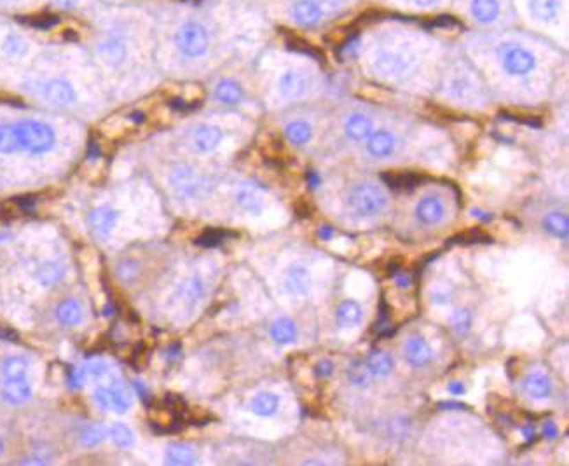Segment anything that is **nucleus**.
Segmentation results:
<instances>
[{
	"label": "nucleus",
	"mask_w": 569,
	"mask_h": 466,
	"mask_svg": "<svg viewBox=\"0 0 569 466\" xmlns=\"http://www.w3.org/2000/svg\"><path fill=\"white\" fill-rule=\"evenodd\" d=\"M14 133L18 138L19 151H25L28 154H46L56 144V135L53 128L46 122L35 121V119H23V121L14 122Z\"/></svg>",
	"instance_id": "obj_1"
},
{
	"label": "nucleus",
	"mask_w": 569,
	"mask_h": 466,
	"mask_svg": "<svg viewBox=\"0 0 569 466\" xmlns=\"http://www.w3.org/2000/svg\"><path fill=\"white\" fill-rule=\"evenodd\" d=\"M348 205L358 217H374L386 208L388 197L377 186L364 184L349 192Z\"/></svg>",
	"instance_id": "obj_2"
},
{
	"label": "nucleus",
	"mask_w": 569,
	"mask_h": 466,
	"mask_svg": "<svg viewBox=\"0 0 569 466\" xmlns=\"http://www.w3.org/2000/svg\"><path fill=\"white\" fill-rule=\"evenodd\" d=\"M175 42H177V47L182 54L189 58H199L208 49L210 37L203 25L189 21V23L179 28L177 35H175Z\"/></svg>",
	"instance_id": "obj_3"
},
{
	"label": "nucleus",
	"mask_w": 569,
	"mask_h": 466,
	"mask_svg": "<svg viewBox=\"0 0 569 466\" xmlns=\"http://www.w3.org/2000/svg\"><path fill=\"white\" fill-rule=\"evenodd\" d=\"M498 56H500L503 70L510 76H526L535 69L536 65L531 51L519 44H513V42H506L498 47Z\"/></svg>",
	"instance_id": "obj_4"
},
{
	"label": "nucleus",
	"mask_w": 569,
	"mask_h": 466,
	"mask_svg": "<svg viewBox=\"0 0 569 466\" xmlns=\"http://www.w3.org/2000/svg\"><path fill=\"white\" fill-rule=\"evenodd\" d=\"M32 91L54 107H69L77 98L74 86L65 79H47L34 82Z\"/></svg>",
	"instance_id": "obj_5"
},
{
	"label": "nucleus",
	"mask_w": 569,
	"mask_h": 466,
	"mask_svg": "<svg viewBox=\"0 0 569 466\" xmlns=\"http://www.w3.org/2000/svg\"><path fill=\"white\" fill-rule=\"evenodd\" d=\"M170 180L180 197H199L206 190L205 180L190 166H177L171 171Z\"/></svg>",
	"instance_id": "obj_6"
},
{
	"label": "nucleus",
	"mask_w": 569,
	"mask_h": 466,
	"mask_svg": "<svg viewBox=\"0 0 569 466\" xmlns=\"http://www.w3.org/2000/svg\"><path fill=\"white\" fill-rule=\"evenodd\" d=\"M95 402L105 410L109 409L118 414H124L131 407V395L122 384L114 383L111 386L96 388Z\"/></svg>",
	"instance_id": "obj_7"
},
{
	"label": "nucleus",
	"mask_w": 569,
	"mask_h": 466,
	"mask_svg": "<svg viewBox=\"0 0 569 466\" xmlns=\"http://www.w3.org/2000/svg\"><path fill=\"white\" fill-rule=\"evenodd\" d=\"M414 58L410 54L381 51L374 58V69L383 77H400L412 67Z\"/></svg>",
	"instance_id": "obj_8"
},
{
	"label": "nucleus",
	"mask_w": 569,
	"mask_h": 466,
	"mask_svg": "<svg viewBox=\"0 0 569 466\" xmlns=\"http://www.w3.org/2000/svg\"><path fill=\"white\" fill-rule=\"evenodd\" d=\"M445 215V206L438 196H425L419 199V203L414 208V217L419 224L423 225H435L438 224Z\"/></svg>",
	"instance_id": "obj_9"
},
{
	"label": "nucleus",
	"mask_w": 569,
	"mask_h": 466,
	"mask_svg": "<svg viewBox=\"0 0 569 466\" xmlns=\"http://www.w3.org/2000/svg\"><path fill=\"white\" fill-rule=\"evenodd\" d=\"M311 87V79L308 74L299 72V70H289L284 72L280 79V93L287 100H299L302 98Z\"/></svg>",
	"instance_id": "obj_10"
},
{
	"label": "nucleus",
	"mask_w": 569,
	"mask_h": 466,
	"mask_svg": "<svg viewBox=\"0 0 569 466\" xmlns=\"http://www.w3.org/2000/svg\"><path fill=\"white\" fill-rule=\"evenodd\" d=\"M2 398L9 406H23L32 398V386L27 377L2 381Z\"/></svg>",
	"instance_id": "obj_11"
},
{
	"label": "nucleus",
	"mask_w": 569,
	"mask_h": 466,
	"mask_svg": "<svg viewBox=\"0 0 569 466\" xmlns=\"http://www.w3.org/2000/svg\"><path fill=\"white\" fill-rule=\"evenodd\" d=\"M322 9L316 5L315 0H297L292 5V18L300 27H315L323 18Z\"/></svg>",
	"instance_id": "obj_12"
},
{
	"label": "nucleus",
	"mask_w": 569,
	"mask_h": 466,
	"mask_svg": "<svg viewBox=\"0 0 569 466\" xmlns=\"http://www.w3.org/2000/svg\"><path fill=\"white\" fill-rule=\"evenodd\" d=\"M403 357L409 362L412 367H425L429 360H432V349H429L428 342L419 335H414L405 342L403 348Z\"/></svg>",
	"instance_id": "obj_13"
},
{
	"label": "nucleus",
	"mask_w": 569,
	"mask_h": 466,
	"mask_svg": "<svg viewBox=\"0 0 569 466\" xmlns=\"http://www.w3.org/2000/svg\"><path fill=\"white\" fill-rule=\"evenodd\" d=\"M284 288L292 296H306L311 288V274L302 265H292L284 274Z\"/></svg>",
	"instance_id": "obj_14"
},
{
	"label": "nucleus",
	"mask_w": 569,
	"mask_h": 466,
	"mask_svg": "<svg viewBox=\"0 0 569 466\" xmlns=\"http://www.w3.org/2000/svg\"><path fill=\"white\" fill-rule=\"evenodd\" d=\"M98 53L107 63L112 65V67H118V65H121L126 60L128 49H126V44L119 37H107L100 44Z\"/></svg>",
	"instance_id": "obj_15"
},
{
	"label": "nucleus",
	"mask_w": 569,
	"mask_h": 466,
	"mask_svg": "<svg viewBox=\"0 0 569 466\" xmlns=\"http://www.w3.org/2000/svg\"><path fill=\"white\" fill-rule=\"evenodd\" d=\"M89 222H91V228L96 234L102 236V238H107V236L112 232V229L115 228L118 213L112 208H109V206H102V208H96L95 212L91 213Z\"/></svg>",
	"instance_id": "obj_16"
},
{
	"label": "nucleus",
	"mask_w": 569,
	"mask_h": 466,
	"mask_svg": "<svg viewBox=\"0 0 569 466\" xmlns=\"http://www.w3.org/2000/svg\"><path fill=\"white\" fill-rule=\"evenodd\" d=\"M367 148L372 155L376 157H388L395 152L397 140L390 131H377L372 133L367 140Z\"/></svg>",
	"instance_id": "obj_17"
},
{
	"label": "nucleus",
	"mask_w": 569,
	"mask_h": 466,
	"mask_svg": "<svg viewBox=\"0 0 569 466\" xmlns=\"http://www.w3.org/2000/svg\"><path fill=\"white\" fill-rule=\"evenodd\" d=\"M222 140V131L215 126H199L196 131H194V147L198 148L199 152H212L213 148H216V145L221 144Z\"/></svg>",
	"instance_id": "obj_18"
},
{
	"label": "nucleus",
	"mask_w": 569,
	"mask_h": 466,
	"mask_svg": "<svg viewBox=\"0 0 569 466\" xmlns=\"http://www.w3.org/2000/svg\"><path fill=\"white\" fill-rule=\"evenodd\" d=\"M344 131L351 140H367L372 135V121L364 114H353L346 121Z\"/></svg>",
	"instance_id": "obj_19"
},
{
	"label": "nucleus",
	"mask_w": 569,
	"mask_h": 466,
	"mask_svg": "<svg viewBox=\"0 0 569 466\" xmlns=\"http://www.w3.org/2000/svg\"><path fill=\"white\" fill-rule=\"evenodd\" d=\"M524 391L536 400L548 398L552 393V383L545 374H531L524 381Z\"/></svg>",
	"instance_id": "obj_20"
},
{
	"label": "nucleus",
	"mask_w": 569,
	"mask_h": 466,
	"mask_svg": "<svg viewBox=\"0 0 569 466\" xmlns=\"http://www.w3.org/2000/svg\"><path fill=\"white\" fill-rule=\"evenodd\" d=\"M203 296H205V285H203V281L196 276L183 281V283L180 285L179 290H177V299H179L180 302L187 304V306L196 304Z\"/></svg>",
	"instance_id": "obj_21"
},
{
	"label": "nucleus",
	"mask_w": 569,
	"mask_h": 466,
	"mask_svg": "<svg viewBox=\"0 0 569 466\" xmlns=\"http://www.w3.org/2000/svg\"><path fill=\"white\" fill-rule=\"evenodd\" d=\"M470 11L478 23H493L500 14L498 0H471Z\"/></svg>",
	"instance_id": "obj_22"
},
{
	"label": "nucleus",
	"mask_w": 569,
	"mask_h": 466,
	"mask_svg": "<svg viewBox=\"0 0 569 466\" xmlns=\"http://www.w3.org/2000/svg\"><path fill=\"white\" fill-rule=\"evenodd\" d=\"M361 320V307L355 300H344L337 307V323L342 329H353Z\"/></svg>",
	"instance_id": "obj_23"
},
{
	"label": "nucleus",
	"mask_w": 569,
	"mask_h": 466,
	"mask_svg": "<svg viewBox=\"0 0 569 466\" xmlns=\"http://www.w3.org/2000/svg\"><path fill=\"white\" fill-rule=\"evenodd\" d=\"M196 461H198V456H196L194 449L189 447V445H183V443H175L166 451L168 465L190 466L196 465Z\"/></svg>",
	"instance_id": "obj_24"
},
{
	"label": "nucleus",
	"mask_w": 569,
	"mask_h": 466,
	"mask_svg": "<svg viewBox=\"0 0 569 466\" xmlns=\"http://www.w3.org/2000/svg\"><path fill=\"white\" fill-rule=\"evenodd\" d=\"M278 406H280V398L274 393H258L257 397H254V400L250 402L252 412L257 414V416L262 417H269L273 414H276Z\"/></svg>",
	"instance_id": "obj_25"
},
{
	"label": "nucleus",
	"mask_w": 569,
	"mask_h": 466,
	"mask_svg": "<svg viewBox=\"0 0 569 466\" xmlns=\"http://www.w3.org/2000/svg\"><path fill=\"white\" fill-rule=\"evenodd\" d=\"M297 329L293 325L292 320L289 318H280L273 323L271 326V337H273L274 342L278 344H290V342L295 341Z\"/></svg>",
	"instance_id": "obj_26"
},
{
	"label": "nucleus",
	"mask_w": 569,
	"mask_h": 466,
	"mask_svg": "<svg viewBox=\"0 0 569 466\" xmlns=\"http://www.w3.org/2000/svg\"><path fill=\"white\" fill-rule=\"evenodd\" d=\"M529 11H531L533 18L548 23V21L557 18L559 2L557 0H531L529 2Z\"/></svg>",
	"instance_id": "obj_27"
},
{
	"label": "nucleus",
	"mask_w": 569,
	"mask_h": 466,
	"mask_svg": "<svg viewBox=\"0 0 569 466\" xmlns=\"http://www.w3.org/2000/svg\"><path fill=\"white\" fill-rule=\"evenodd\" d=\"M367 368L372 375L377 377H386L391 370H393V360L390 355L383 351L370 353V357L367 358Z\"/></svg>",
	"instance_id": "obj_28"
},
{
	"label": "nucleus",
	"mask_w": 569,
	"mask_h": 466,
	"mask_svg": "<svg viewBox=\"0 0 569 466\" xmlns=\"http://www.w3.org/2000/svg\"><path fill=\"white\" fill-rule=\"evenodd\" d=\"M2 381L27 377L28 362L21 357H9L2 362Z\"/></svg>",
	"instance_id": "obj_29"
},
{
	"label": "nucleus",
	"mask_w": 569,
	"mask_h": 466,
	"mask_svg": "<svg viewBox=\"0 0 569 466\" xmlns=\"http://www.w3.org/2000/svg\"><path fill=\"white\" fill-rule=\"evenodd\" d=\"M56 316L63 325H77L82 320V307L77 300H65L58 306Z\"/></svg>",
	"instance_id": "obj_30"
},
{
	"label": "nucleus",
	"mask_w": 569,
	"mask_h": 466,
	"mask_svg": "<svg viewBox=\"0 0 569 466\" xmlns=\"http://www.w3.org/2000/svg\"><path fill=\"white\" fill-rule=\"evenodd\" d=\"M215 96L219 102L225 103V105H234V103H238L239 100H241L243 91H241V87H239L238 82L225 79L216 86Z\"/></svg>",
	"instance_id": "obj_31"
},
{
	"label": "nucleus",
	"mask_w": 569,
	"mask_h": 466,
	"mask_svg": "<svg viewBox=\"0 0 569 466\" xmlns=\"http://www.w3.org/2000/svg\"><path fill=\"white\" fill-rule=\"evenodd\" d=\"M543 228L550 232L552 236H555V238L566 239L569 232V220L562 213H550L543 220Z\"/></svg>",
	"instance_id": "obj_32"
},
{
	"label": "nucleus",
	"mask_w": 569,
	"mask_h": 466,
	"mask_svg": "<svg viewBox=\"0 0 569 466\" xmlns=\"http://www.w3.org/2000/svg\"><path fill=\"white\" fill-rule=\"evenodd\" d=\"M383 180L390 189L395 190H409L419 184V177L412 173H384Z\"/></svg>",
	"instance_id": "obj_33"
},
{
	"label": "nucleus",
	"mask_w": 569,
	"mask_h": 466,
	"mask_svg": "<svg viewBox=\"0 0 569 466\" xmlns=\"http://www.w3.org/2000/svg\"><path fill=\"white\" fill-rule=\"evenodd\" d=\"M61 276H63V267L56 262H44V264L38 265L37 280L44 287H53L61 280Z\"/></svg>",
	"instance_id": "obj_34"
},
{
	"label": "nucleus",
	"mask_w": 569,
	"mask_h": 466,
	"mask_svg": "<svg viewBox=\"0 0 569 466\" xmlns=\"http://www.w3.org/2000/svg\"><path fill=\"white\" fill-rule=\"evenodd\" d=\"M313 129L308 122L304 121H293L287 126V138L292 142L293 145H304L311 140Z\"/></svg>",
	"instance_id": "obj_35"
},
{
	"label": "nucleus",
	"mask_w": 569,
	"mask_h": 466,
	"mask_svg": "<svg viewBox=\"0 0 569 466\" xmlns=\"http://www.w3.org/2000/svg\"><path fill=\"white\" fill-rule=\"evenodd\" d=\"M2 49L8 58H23L28 53V42L21 35L9 34L5 35Z\"/></svg>",
	"instance_id": "obj_36"
},
{
	"label": "nucleus",
	"mask_w": 569,
	"mask_h": 466,
	"mask_svg": "<svg viewBox=\"0 0 569 466\" xmlns=\"http://www.w3.org/2000/svg\"><path fill=\"white\" fill-rule=\"evenodd\" d=\"M236 203H238V205L241 206L245 212L255 213V215L260 213V210H262L260 196H258L254 189H248V187L238 190V194H236Z\"/></svg>",
	"instance_id": "obj_37"
},
{
	"label": "nucleus",
	"mask_w": 569,
	"mask_h": 466,
	"mask_svg": "<svg viewBox=\"0 0 569 466\" xmlns=\"http://www.w3.org/2000/svg\"><path fill=\"white\" fill-rule=\"evenodd\" d=\"M14 152H19L14 126L0 124V154H14Z\"/></svg>",
	"instance_id": "obj_38"
},
{
	"label": "nucleus",
	"mask_w": 569,
	"mask_h": 466,
	"mask_svg": "<svg viewBox=\"0 0 569 466\" xmlns=\"http://www.w3.org/2000/svg\"><path fill=\"white\" fill-rule=\"evenodd\" d=\"M348 379L351 381L355 386H368V384H370V372H368L367 365H364L358 360H355L353 364H349Z\"/></svg>",
	"instance_id": "obj_39"
},
{
	"label": "nucleus",
	"mask_w": 569,
	"mask_h": 466,
	"mask_svg": "<svg viewBox=\"0 0 569 466\" xmlns=\"http://www.w3.org/2000/svg\"><path fill=\"white\" fill-rule=\"evenodd\" d=\"M109 435H111L112 442H114L115 445L121 449H128L135 443V436H133V433H131V430H129L126 425H121V423L112 426V428L109 430Z\"/></svg>",
	"instance_id": "obj_40"
},
{
	"label": "nucleus",
	"mask_w": 569,
	"mask_h": 466,
	"mask_svg": "<svg viewBox=\"0 0 569 466\" xmlns=\"http://www.w3.org/2000/svg\"><path fill=\"white\" fill-rule=\"evenodd\" d=\"M227 236V232L225 231H219V229H210V231L203 232L201 236H199L198 239H196V245H199V247H216V245H221L222 241H224V238Z\"/></svg>",
	"instance_id": "obj_41"
},
{
	"label": "nucleus",
	"mask_w": 569,
	"mask_h": 466,
	"mask_svg": "<svg viewBox=\"0 0 569 466\" xmlns=\"http://www.w3.org/2000/svg\"><path fill=\"white\" fill-rule=\"evenodd\" d=\"M107 433H109V430H107L105 426H89V428L82 433V442L86 443L87 447H93V445H98V443L105 439Z\"/></svg>",
	"instance_id": "obj_42"
},
{
	"label": "nucleus",
	"mask_w": 569,
	"mask_h": 466,
	"mask_svg": "<svg viewBox=\"0 0 569 466\" xmlns=\"http://www.w3.org/2000/svg\"><path fill=\"white\" fill-rule=\"evenodd\" d=\"M21 21L30 25V27H34V28H42V30H46V28L54 27V25L58 23V18L54 14H37V16H30V18H21Z\"/></svg>",
	"instance_id": "obj_43"
},
{
	"label": "nucleus",
	"mask_w": 569,
	"mask_h": 466,
	"mask_svg": "<svg viewBox=\"0 0 569 466\" xmlns=\"http://www.w3.org/2000/svg\"><path fill=\"white\" fill-rule=\"evenodd\" d=\"M452 322H454V326H456V330H458L459 334H467L468 330H470V326H471L470 311H468V309H458L454 313V318H452Z\"/></svg>",
	"instance_id": "obj_44"
},
{
	"label": "nucleus",
	"mask_w": 569,
	"mask_h": 466,
	"mask_svg": "<svg viewBox=\"0 0 569 466\" xmlns=\"http://www.w3.org/2000/svg\"><path fill=\"white\" fill-rule=\"evenodd\" d=\"M287 44H289V47H292L293 51H299V53L311 54L313 58H318V60L323 56V54L320 53V51L316 49V47L309 46L308 42H306V41H300V38H297V37L289 38V41H287Z\"/></svg>",
	"instance_id": "obj_45"
},
{
	"label": "nucleus",
	"mask_w": 569,
	"mask_h": 466,
	"mask_svg": "<svg viewBox=\"0 0 569 466\" xmlns=\"http://www.w3.org/2000/svg\"><path fill=\"white\" fill-rule=\"evenodd\" d=\"M491 241V236H487L486 232L482 231H470V232H465V234H458L454 236V239H452V243H489Z\"/></svg>",
	"instance_id": "obj_46"
},
{
	"label": "nucleus",
	"mask_w": 569,
	"mask_h": 466,
	"mask_svg": "<svg viewBox=\"0 0 569 466\" xmlns=\"http://www.w3.org/2000/svg\"><path fill=\"white\" fill-rule=\"evenodd\" d=\"M84 368H86L87 377H93V379H100L102 375L109 372V367L103 362H91V364L84 365Z\"/></svg>",
	"instance_id": "obj_47"
},
{
	"label": "nucleus",
	"mask_w": 569,
	"mask_h": 466,
	"mask_svg": "<svg viewBox=\"0 0 569 466\" xmlns=\"http://www.w3.org/2000/svg\"><path fill=\"white\" fill-rule=\"evenodd\" d=\"M87 379V374H86V368L80 367V368H72L69 374V384L72 388H80L84 386V383H86Z\"/></svg>",
	"instance_id": "obj_48"
},
{
	"label": "nucleus",
	"mask_w": 569,
	"mask_h": 466,
	"mask_svg": "<svg viewBox=\"0 0 569 466\" xmlns=\"http://www.w3.org/2000/svg\"><path fill=\"white\" fill-rule=\"evenodd\" d=\"M315 2L316 5L322 9L323 14H332V12L337 11L339 5H341V0H315Z\"/></svg>",
	"instance_id": "obj_49"
},
{
	"label": "nucleus",
	"mask_w": 569,
	"mask_h": 466,
	"mask_svg": "<svg viewBox=\"0 0 569 466\" xmlns=\"http://www.w3.org/2000/svg\"><path fill=\"white\" fill-rule=\"evenodd\" d=\"M332 364L328 360H322V362H318V364H316V367H315V374L318 375V377H326V375H331L332 374Z\"/></svg>",
	"instance_id": "obj_50"
},
{
	"label": "nucleus",
	"mask_w": 569,
	"mask_h": 466,
	"mask_svg": "<svg viewBox=\"0 0 569 466\" xmlns=\"http://www.w3.org/2000/svg\"><path fill=\"white\" fill-rule=\"evenodd\" d=\"M543 433H545V436L548 440H554L555 436H557V426H555L554 421H545V425H543Z\"/></svg>",
	"instance_id": "obj_51"
},
{
	"label": "nucleus",
	"mask_w": 569,
	"mask_h": 466,
	"mask_svg": "<svg viewBox=\"0 0 569 466\" xmlns=\"http://www.w3.org/2000/svg\"><path fill=\"white\" fill-rule=\"evenodd\" d=\"M54 4H56L58 8L65 9V11H70V9H74L79 4V0H54Z\"/></svg>",
	"instance_id": "obj_52"
},
{
	"label": "nucleus",
	"mask_w": 569,
	"mask_h": 466,
	"mask_svg": "<svg viewBox=\"0 0 569 466\" xmlns=\"http://www.w3.org/2000/svg\"><path fill=\"white\" fill-rule=\"evenodd\" d=\"M449 391H451L452 395H463L465 393V386L461 383H451L449 384Z\"/></svg>",
	"instance_id": "obj_53"
},
{
	"label": "nucleus",
	"mask_w": 569,
	"mask_h": 466,
	"mask_svg": "<svg viewBox=\"0 0 569 466\" xmlns=\"http://www.w3.org/2000/svg\"><path fill=\"white\" fill-rule=\"evenodd\" d=\"M320 236H322L323 239H331L332 229L331 228H322V229H320Z\"/></svg>",
	"instance_id": "obj_54"
},
{
	"label": "nucleus",
	"mask_w": 569,
	"mask_h": 466,
	"mask_svg": "<svg viewBox=\"0 0 569 466\" xmlns=\"http://www.w3.org/2000/svg\"><path fill=\"white\" fill-rule=\"evenodd\" d=\"M416 4L421 5V8H429V5H433L436 2V0H414Z\"/></svg>",
	"instance_id": "obj_55"
},
{
	"label": "nucleus",
	"mask_w": 569,
	"mask_h": 466,
	"mask_svg": "<svg viewBox=\"0 0 569 466\" xmlns=\"http://www.w3.org/2000/svg\"><path fill=\"white\" fill-rule=\"evenodd\" d=\"M524 432V436H526V439H535V428H533V426H528V428H524L522 430Z\"/></svg>",
	"instance_id": "obj_56"
},
{
	"label": "nucleus",
	"mask_w": 569,
	"mask_h": 466,
	"mask_svg": "<svg viewBox=\"0 0 569 466\" xmlns=\"http://www.w3.org/2000/svg\"><path fill=\"white\" fill-rule=\"evenodd\" d=\"M0 337L4 339H16V335L12 332H8V330H0Z\"/></svg>",
	"instance_id": "obj_57"
},
{
	"label": "nucleus",
	"mask_w": 569,
	"mask_h": 466,
	"mask_svg": "<svg viewBox=\"0 0 569 466\" xmlns=\"http://www.w3.org/2000/svg\"><path fill=\"white\" fill-rule=\"evenodd\" d=\"M4 452V442H2V439H0V454Z\"/></svg>",
	"instance_id": "obj_58"
},
{
	"label": "nucleus",
	"mask_w": 569,
	"mask_h": 466,
	"mask_svg": "<svg viewBox=\"0 0 569 466\" xmlns=\"http://www.w3.org/2000/svg\"><path fill=\"white\" fill-rule=\"evenodd\" d=\"M5 2H11V0H0V4H5Z\"/></svg>",
	"instance_id": "obj_59"
}]
</instances>
